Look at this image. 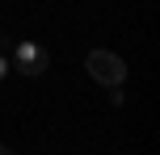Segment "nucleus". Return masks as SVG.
<instances>
[{
	"label": "nucleus",
	"instance_id": "nucleus-1",
	"mask_svg": "<svg viewBox=\"0 0 160 155\" xmlns=\"http://www.w3.org/2000/svg\"><path fill=\"white\" fill-rule=\"evenodd\" d=\"M84 67H88V75H93L97 84H105V88L127 80V63H122L114 50H88V55H84Z\"/></svg>",
	"mask_w": 160,
	"mask_h": 155
},
{
	"label": "nucleus",
	"instance_id": "nucleus-2",
	"mask_svg": "<svg viewBox=\"0 0 160 155\" xmlns=\"http://www.w3.org/2000/svg\"><path fill=\"white\" fill-rule=\"evenodd\" d=\"M13 67L25 75V80H34V75H42L51 67V55L38 46V42H17L13 46Z\"/></svg>",
	"mask_w": 160,
	"mask_h": 155
},
{
	"label": "nucleus",
	"instance_id": "nucleus-3",
	"mask_svg": "<svg viewBox=\"0 0 160 155\" xmlns=\"http://www.w3.org/2000/svg\"><path fill=\"white\" fill-rule=\"evenodd\" d=\"M4 75H8V59L0 55V80H4Z\"/></svg>",
	"mask_w": 160,
	"mask_h": 155
}]
</instances>
